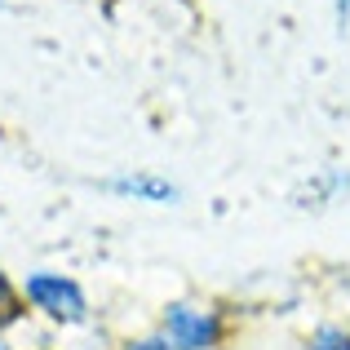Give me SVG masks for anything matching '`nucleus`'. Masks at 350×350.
I'll use <instances>...</instances> for the list:
<instances>
[{"mask_svg":"<svg viewBox=\"0 0 350 350\" xmlns=\"http://www.w3.org/2000/svg\"><path fill=\"white\" fill-rule=\"evenodd\" d=\"M0 350H5V346H0Z\"/></svg>","mask_w":350,"mask_h":350,"instance_id":"8","label":"nucleus"},{"mask_svg":"<svg viewBox=\"0 0 350 350\" xmlns=\"http://www.w3.org/2000/svg\"><path fill=\"white\" fill-rule=\"evenodd\" d=\"M27 293H31V301H40V306L49 310V315H58V319H80L85 315V301H80L76 284H67V280L36 275V280L27 284Z\"/></svg>","mask_w":350,"mask_h":350,"instance_id":"1","label":"nucleus"},{"mask_svg":"<svg viewBox=\"0 0 350 350\" xmlns=\"http://www.w3.org/2000/svg\"><path fill=\"white\" fill-rule=\"evenodd\" d=\"M310 350H350V337L328 328V333H319V337H315V346H310Z\"/></svg>","mask_w":350,"mask_h":350,"instance_id":"4","label":"nucleus"},{"mask_svg":"<svg viewBox=\"0 0 350 350\" xmlns=\"http://www.w3.org/2000/svg\"><path fill=\"white\" fill-rule=\"evenodd\" d=\"M169 333H173V342H178V346L200 350V346L213 342V319L196 315V310H187V306H178V310H169Z\"/></svg>","mask_w":350,"mask_h":350,"instance_id":"2","label":"nucleus"},{"mask_svg":"<svg viewBox=\"0 0 350 350\" xmlns=\"http://www.w3.org/2000/svg\"><path fill=\"white\" fill-rule=\"evenodd\" d=\"M133 350H169V342H137Z\"/></svg>","mask_w":350,"mask_h":350,"instance_id":"6","label":"nucleus"},{"mask_svg":"<svg viewBox=\"0 0 350 350\" xmlns=\"http://www.w3.org/2000/svg\"><path fill=\"white\" fill-rule=\"evenodd\" d=\"M120 191H137V196H169V187H155V182H120Z\"/></svg>","mask_w":350,"mask_h":350,"instance_id":"5","label":"nucleus"},{"mask_svg":"<svg viewBox=\"0 0 350 350\" xmlns=\"http://www.w3.org/2000/svg\"><path fill=\"white\" fill-rule=\"evenodd\" d=\"M9 319H18V297L9 288V280L0 275V324H9Z\"/></svg>","mask_w":350,"mask_h":350,"instance_id":"3","label":"nucleus"},{"mask_svg":"<svg viewBox=\"0 0 350 350\" xmlns=\"http://www.w3.org/2000/svg\"><path fill=\"white\" fill-rule=\"evenodd\" d=\"M346 5H350V0H342V9H346Z\"/></svg>","mask_w":350,"mask_h":350,"instance_id":"7","label":"nucleus"}]
</instances>
